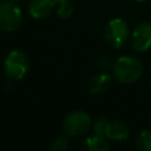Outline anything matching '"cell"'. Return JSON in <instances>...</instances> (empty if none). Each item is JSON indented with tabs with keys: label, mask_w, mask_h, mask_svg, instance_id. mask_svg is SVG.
I'll return each instance as SVG.
<instances>
[{
	"label": "cell",
	"mask_w": 151,
	"mask_h": 151,
	"mask_svg": "<svg viewBox=\"0 0 151 151\" xmlns=\"http://www.w3.org/2000/svg\"><path fill=\"white\" fill-rule=\"evenodd\" d=\"M112 81V76L106 73V72H101L98 73L96 76H93L90 79V84H88V90L92 94H101L105 91L109 90L110 85Z\"/></svg>",
	"instance_id": "9c48e42d"
},
{
	"label": "cell",
	"mask_w": 151,
	"mask_h": 151,
	"mask_svg": "<svg viewBox=\"0 0 151 151\" xmlns=\"http://www.w3.org/2000/svg\"><path fill=\"white\" fill-rule=\"evenodd\" d=\"M104 38L106 42L113 48L123 47L130 38V29L127 22L122 18L111 19L105 26Z\"/></svg>",
	"instance_id": "5b68a950"
},
{
	"label": "cell",
	"mask_w": 151,
	"mask_h": 151,
	"mask_svg": "<svg viewBox=\"0 0 151 151\" xmlns=\"http://www.w3.org/2000/svg\"><path fill=\"white\" fill-rule=\"evenodd\" d=\"M8 1H13V2H18V1H20V0H8Z\"/></svg>",
	"instance_id": "2e32d148"
},
{
	"label": "cell",
	"mask_w": 151,
	"mask_h": 151,
	"mask_svg": "<svg viewBox=\"0 0 151 151\" xmlns=\"http://www.w3.org/2000/svg\"><path fill=\"white\" fill-rule=\"evenodd\" d=\"M58 1L59 0H29L27 5L28 13L33 19H44L58 5Z\"/></svg>",
	"instance_id": "52a82bcc"
},
{
	"label": "cell",
	"mask_w": 151,
	"mask_h": 151,
	"mask_svg": "<svg viewBox=\"0 0 151 151\" xmlns=\"http://www.w3.org/2000/svg\"><path fill=\"white\" fill-rule=\"evenodd\" d=\"M83 149L86 151H107L110 149V144L105 136L94 133L84 140Z\"/></svg>",
	"instance_id": "30bf717a"
},
{
	"label": "cell",
	"mask_w": 151,
	"mask_h": 151,
	"mask_svg": "<svg viewBox=\"0 0 151 151\" xmlns=\"http://www.w3.org/2000/svg\"><path fill=\"white\" fill-rule=\"evenodd\" d=\"M130 129L129 126L122 120H110L106 127L105 137L110 140L123 142L129 138Z\"/></svg>",
	"instance_id": "ba28073f"
},
{
	"label": "cell",
	"mask_w": 151,
	"mask_h": 151,
	"mask_svg": "<svg viewBox=\"0 0 151 151\" xmlns=\"http://www.w3.org/2000/svg\"><path fill=\"white\" fill-rule=\"evenodd\" d=\"M143 74L142 61L133 55H122L112 65V76L119 83L133 84Z\"/></svg>",
	"instance_id": "6da1fadb"
},
{
	"label": "cell",
	"mask_w": 151,
	"mask_h": 151,
	"mask_svg": "<svg viewBox=\"0 0 151 151\" xmlns=\"http://www.w3.org/2000/svg\"><path fill=\"white\" fill-rule=\"evenodd\" d=\"M109 122L110 120L106 117H99V118H97L93 122V124H92V129H93L94 133L105 136V132H106V127H107Z\"/></svg>",
	"instance_id": "5bb4252c"
},
{
	"label": "cell",
	"mask_w": 151,
	"mask_h": 151,
	"mask_svg": "<svg viewBox=\"0 0 151 151\" xmlns=\"http://www.w3.org/2000/svg\"><path fill=\"white\" fill-rule=\"evenodd\" d=\"M22 22V11L17 2L0 1V31L11 33L17 31Z\"/></svg>",
	"instance_id": "277c9868"
},
{
	"label": "cell",
	"mask_w": 151,
	"mask_h": 151,
	"mask_svg": "<svg viewBox=\"0 0 151 151\" xmlns=\"http://www.w3.org/2000/svg\"><path fill=\"white\" fill-rule=\"evenodd\" d=\"M68 147V139H67V134L65 136H58L57 138H54L50 145V149L52 151H64Z\"/></svg>",
	"instance_id": "4fadbf2b"
},
{
	"label": "cell",
	"mask_w": 151,
	"mask_h": 151,
	"mask_svg": "<svg viewBox=\"0 0 151 151\" xmlns=\"http://www.w3.org/2000/svg\"><path fill=\"white\" fill-rule=\"evenodd\" d=\"M136 147L139 151H151V130H143L136 139Z\"/></svg>",
	"instance_id": "8fae6325"
},
{
	"label": "cell",
	"mask_w": 151,
	"mask_h": 151,
	"mask_svg": "<svg viewBox=\"0 0 151 151\" xmlns=\"http://www.w3.org/2000/svg\"><path fill=\"white\" fill-rule=\"evenodd\" d=\"M93 120L85 111H72L63 120V131L70 137H78L85 134L92 127Z\"/></svg>",
	"instance_id": "3957f363"
},
{
	"label": "cell",
	"mask_w": 151,
	"mask_h": 151,
	"mask_svg": "<svg viewBox=\"0 0 151 151\" xmlns=\"http://www.w3.org/2000/svg\"><path fill=\"white\" fill-rule=\"evenodd\" d=\"M5 74L12 80H21L29 70V60L25 52L19 50L11 51L4 61Z\"/></svg>",
	"instance_id": "7a4b0ae2"
},
{
	"label": "cell",
	"mask_w": 151,
	"mask_h": 151,
	"mask_svg": "<svg viewBox=\"0 0 151 151\" xmlns=\"http://www.w3.org/2000/svg\"><path fill=\"white\" fill-rule=\"evenodd\" d=\"M74 13L73 4L70 0H59L58 1V9L57 14L61 19H70Z\"/></svg>",
	"instance_id": "7c38bea8"
},
{
	"label": "cell",
	"mask_w": 151,
	"mask_h": 151,
	"mask_svg": "<svg viewBox=\"0 0 151 151\" xmlns=\"http://www.w3.org/2000/svg\"><path fill=\"white\" fill-rule=\"evenodd\" d=\"M134 1H137V2H145V1H147V0H134Z\"/></svg>",
	"instance_id": "9a60e30c"
},
{
	"label": "cell",
	"mask_w": 151,
	"mask_h": 151,
	"mask_svg": "<svg viewBox=\"0 0 151 151\" xmlns=\"http://www.w3.org/2000/svg\"><path fill=\"white\" fill-rule=\"evenodd\" d=\"M130 42L133 51L143 53L151 48V22L143 21L138 24L130 37Z\"/></svg>",
	"instance_id": "8992f818"
}]
</instances>
